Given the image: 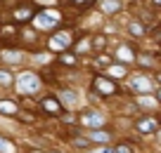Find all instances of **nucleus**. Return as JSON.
Masks as SVG:
<instances>
[{"instance_id": "f257e3e1", "label": "nucleus", "mask_w": 161, "mask_h": 153, "mask_svg": "<svg viewBox=\"0 0 161 153\" xmlns=\"http://www.w3.org/2000/svg\"><path fill=\"white\" fill-rule=\"evenodd\" d=\"M40 89V80L36 73H21L19 78H17V92L19 94H36Z\"/></svg>"}, {"instance_id": "f03ea898", "label": "nucleus", "mask_w": 161, "mask_h": 153, "mask_svg": "<svg viewBox=\"0 0 161 153\" xmlns=\"http://www.w3.org/2000/svg\"><path fill=\"white\" fill-rule=\"evenodd\" d=\"M80 125H83V127H90V130H100L102 125H104V118H102V113H97V111H86V113H80Z\"/></svg>"}, {"instance_id": "7ed1b4c3", "label": "nucleus", "mask_w": 161, "mask_h": 153, "mask_svg": "<svg viewBox=\"0 0 161 153\" xmlns=\"http://www.w3.org/2000/svg\"><path fill=\"white\" fill-rule=\"evenodd\" d=\"M57 21H59V14H57V12H43V14L36 17V26H38V28H52Z\"/></svg>"}, {"instance_id": "20e7f679", "label": "nucleus", "mask_w": 161, "mask_h": 153, "mask_svg": "<svg viewBox=\"0 0 161 153\" xmlns=\"http://www.w3.org/2000/svg\"><path fill=\"white\" fill-rule=\"evenodd\" d=\"M130 87H133V92H137V94L152 92V83L145 78V75H135V78L130 80Z\"/></svg>"}, {"instance_id": "39448f33", "label": "nucleus", "mask_w": 161, "mask_h": 153, "mask_svg": "<svg viewBox=\"0 0 161 153\" xmlns=\"http://www.w3.org/2000/svg\"><path fill=\"white\" fill-rule=\"evenodd\" d=\"M71 43L69 33H57L55 38H50V49H55V52H59V49H66Z\"/></svg>"}, {"instance_id": "423d86ee", "label": "nucleus", "mask_w": 161, "mask_h": 153, "mask_svg": "<svg viewBox=\"0 0 161 153\" xmlns=\"http://www.w3.org/2000/svg\"><path fill=\"white\" fill-rule=\"evenodd\" d=\"M156 125H159V123H156L154 118H145V120L137 123V130H140L142 134H149V132H154V130H156Z\"/></svg>"}, {"instance_id": "0eeeda50", "label": "nucleus", "mask_w": 161, "mask_h": 153, "mask_svg": "<svg viewBox=\"0 0 161 153\" xmlns=\"http://www.w3.org/2000/svg\"><path fill=\"white\" fill-rule=\"evenodd\" d=\"M40 106H43L47 113H57V111H59V101H57L55 97H45L43 101H40Z\"/></svg>"}, {"instance_id": "6e6552de", "label": "nucleus", "mask_w": 161, "mask_h": 153, "mask_svg": "<svg viewBox=\"0 0 161 153\" xmlns=\"http://www.w3.org/2000/svg\"><path fill=\"white\" fill-rule=\"evenodd\" d=\"M95 87H97V92H102V94H114V85H111L109 80L97 78L95 80Z\"/></svg>"}, {"instance_id": "1a4fd4ad", "label": "nucleus", "mask_w": 161, "mask_h": 153, "mask_svg": "<svg viewBox=\"0 0 161 153\" xmlns=\"http://www.w3.org/2000/svg\"><path fill=\"white\" fill-rule=\"evenodd\" d=\"M100 5H102V10H104V12H116L121 7V0H102Z\"/></svg>"}, {"instance_id": "9d476101", "label": "nucleus", "mask_w": 161, "mask_h": 153, "mask_svg": "<svg viewBox=\"0 0 161 153\" xmlns=\"http://www.w3.org/2000/svg\"><path fill=\"white\" fill-rule=\"evenodd\" d=\"M0 113H7V115H14L17 113V106L12 104V101H5V99H3V101H0Z\"/></svg>"}, {"instance_id": "9b49d317", "label": "nucleus", "mask_w": 161, "mask_h": 153, "mask_svg": "<svg viewBox=\"0 0 161 153\" xmlns=\"http://www.w3.org/2000/svg\"><path fill=\"white\" fill-rule=\"evenodd\" d=\"M17 148H14V144L10 141V139H5V137H0V153H14Z\"/></svg>"}, {"instance_id": "f8f14e48", "label": "nucleus", "mask_w": 161, "mask_h": 153, "mask_svg": "<svg viewBox=\"0 0 161 153\" xmlns=\"http://www.w3.org/2000/svg\"><path fill=\"white\" fill-rule=\"evenodd\" d=\"M90 139H92V141H100V144H109V134H107V132H92L90 134Z\"/></svg>"}, {"instance_id": "ddd939ff", "label": "nucleus", "mask_w": 161, "mask_h": 153, "mask_svg": "<svg viewBox=\"0 0 161 153\" xmlns=\"http://www.w3.org/2000/svg\"><path fill=\"white\" fill-rule=\"evenodd\" d=\"M137 104H140L142 109H154V106H156V101H154L152 97H140V99H137Z\"/></svg>"}, {"instance_id": "4468645a", "label": "nucleus", "mask_w": 161, "mask_h": 153, "mask_svg": "<svg viewBox=\"0 0 161 153\" xmlns=\"http://www.w3.org/2000/svg\"><path fill=\"white\" fill-rule=\"evenodd\" d=\"M12 83H14V78L10 71H0V85H12Z\"/></svg>"}, {"instance_id": "2eb2a0df", "label": "nucleus", "mask_w": 161, "mask_h": 153, "mask_svg": "<svg viewBox=\"0 0 161 153\" xmlns=\"http://www.w3.org/2000/svg\"><path fill=\"white\" fill-rule=\"evenodd\" d=\"M109 75H114V78H123V75H126V69H123V66H109Z\"/></svg>"}, {"instance_id": "dca6fc26", "label": "nucleus", "mask_w": 161, "mask_h": 153, "mask_svg": "<svg viewBox=\"0 0 161 153\" xmlns=\"http://www.w3.org/2000/svg\"><path fill=\"white\" fill-rule=\"evenodd\" d=\"M14 17H17L19 21H24V19H31V10H17V12H14Z\"/></svg>"}, {"instance_id": "f3484780", "label": "nucleus", "mask_w": 161, "mask_h": 153, "mask_svg": "<svg viewBox=\"0 0 161 153\" xmlns=\"http://www.w3.org/2000/svg\"><path fill=\"white\" fill-rule=\"evenodd\" d=\"M62 101H66V104H76V94L74 92H64V94H62Z\"/></svg>"}, {"instance_id": "a211bd4d", "label": "nucleus", "mask_w": 161, "mask_h": 153, "mask_svg": "<svg viewBox=\"0 0 161 153\" xmlns=\"http://www.w3.org/2000/svg\"><path fill=\"white\" fill-rule=\"evenodd\" d=\"M5 59L7 61H19L21 54H19V52H10V49H7V52H5Z\"/></svg>"}, {"instance_id": "6ab92c4d", "label": "nucleus", "mask_w": 161, "mask_h": 153, "mask_svg": "<svg viewBox=\"0 0 161 153\" xmlns=\"http://www.w3.org/2000/svg\"><path fill=\"white\" fill-rule=\"evenodd\" d=\"M130 33H133V35H142V33H145L142 24H130Z\"/></svg>"}, {"instance_id": "aec40b11", "label": "nucleus", "mask_w": 161, "mask_h": 153, "mask_svg": "<svg viewBox=\"0 0 161 153\" xmlns=\"http://www.w3.org/2000/svg\"><path fill=\"white\" fill-rule=\"evenodd\" d=\"M119 57H123L126 61H130V59H133V54L128 52V47H121V49H119Z\"/></svg>"}, {"instance_id": "412c9836", "label": "nucleus", "mask_w": 161, "mask_h": 153, "mask_svg": "<svg viewBox=\"0 0 161 153\" xmlns=\"http://www.w3.org/2000/svg\"><path fill=\"white\" fill-rule=\"evenodd\" d=\"M62 61H64V64H74V57L71 54H62Z\"/></svg>"}, {"instance_id": "4be33fe9", "label": "nucleus", "mask_w": 161, "mask_h": 153, "mask_svg": "<svg viewBox=\"0 0 161 153\" xmlns=\"http://www.w3.org/2000/svg\"><path fill=\"white\" fill-rule=\"evenodd\" d=\"M116 153H130V148H126V146H119V148H116Z\"/></svg>"}, {"instance_id": "5701e85b", "label": "nucleus", "mask_w": 161, "mask_h": 153, "mask_svg": "<svg viewBox=\"0 0 161 153\" xmlns=\"http://www.w3.org/2000/svg\"><path fill=\"white\" fill-rule=\"evenodd\" d=\"M40 3H55V0H40Z\"/></svg>"}, {"instance_id": "b1692460", "label": "nucleus", "mask_w": 161, "mask_h": 153, "mask_svg": "<svg viewBox=\"0 0 161 153\" xmlns=\"http://www.w3.org/2000/svg\"><path fill=\"white\" fill-rule=\"evenodd\" d=\"M154 3H159V5H161V0H154Z\"/></svg>"}, {"instance_id": "393cba45", "label": "nucleus", "mask_w": 161, "mask_h": 153, "mask_svg": "<svg viewBox=\"0 0 161 153\" xmlns=\"http://www.w3.org/2000/svg\"><path fill=\"white\" fill-rule=\"evenodd\" d=\"M159 99H161V92H159Z\"/></svg>"}, {"instance_id": "a878e982", "label": "nucleus", "mask_w": 161, "mask_h": 153, "mask_svg": "<svg viewBox=\"0 0 161 153\" xmlns=\"http://www.w3.org/2000/svg\"><path fill=\"white\" fill-rule=\"evenodd\" d=\"M78 3H83V0H78Z\"/></svg>"}]
</instances>
